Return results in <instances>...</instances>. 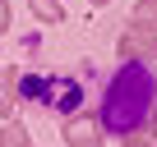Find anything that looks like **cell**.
<instances>
[{
  "mask_svg": "<svg viewBox=\"0 0 157 147\" xmlns=\"http://www.w3.org/2000/svg\"><path fill=\"white\" fill-rule=\"evenodd\" d=\"M5 28H10V5L0 0V32H5Z\"/></svg>",
  "mask_w": 157,
  "mask_h": 147,
  "instance_id": "ba28073f",
  "label": "cell"
},
{
  "mask_svg": "<svg viewBox=\"0 0 157 147\" xmlns=\"http://www.w3.org/2000/svg\"><path fill=\"white\" fill-rule=\"evenodd\" d=\"M120 55L125 60H157V37L148 28H129L120 37Z\"/></svg>",
  "mask_w": 157,
  "mask_h": 147,
  "instance_id": "7a4b0ae2",
  "label": "cell"
},
{
  "mask_svg": "<svg viewBox=\"0 0 157 147\" xmlns=\"http://www.w3.org/2000/svg\"><path fill=\"white\" fill-rule=\"evenodd\" d=\"M93 5H106V0H93Z\"/></svg>",
  "mask_w": 157,
  "mask_h": 147,
  "instance_id": "9c48e42d",
  "label": "cell"
},
{
  "mask_svg": "<svg viewBox=\"0 0 157 147\" xmlns=\"http://www.w3.org/2000/svg\"><path fill=\"white\" fill-rule=\"evenodd\" d=\"M28 147H33V142H28Z\"/></svg>",
  "mask_w": 157,
  "mask_h": 147,
  "instance_id": "8fae6325",
  "label": "cell"
},
{
  "mask_svg": "<svg viewBox=\"0 0 157 147\" xmlns=\"http://www.w3.org/2000/svg\"><path fill=\"white\" fill-rule=\"evenodd\" d=\"M65 142H69V147H102L93 120H69V124H65Z\"/></svg>",
  "mask_w": 157,
  "mask_h": 147,
  "instance_id": "3957f363",
  "label": "cell"
},
{
  "mask_svg": "<svg viewBox=\"0 0 157 147\" xmlns=\"http://www.w3.org/2000/svg\"><path fill=\"white\" fill-rule=\"evenodd\" d=\"M129 147H157V138H152V133H139V129H134V133H129Z\"/></svg>",
  "mask_w": 157,
  "mask_h": 147,
  "instance_id": "52a82bcc",
  "label": "cell"
},
{
  "mask_svg": "<svg viewBox=\"0 0 157 147\" xmlns=\"http://www.w3.org/2000/svg\"><path fill=\"white\" fill-rule=\"evenodd\" d=\"M0 147H28V129L23 124H5L0 129Z\"/></svg>",
  "mask_w": 157,
  "mask_h": 147,
  "instance_id": "8992f818",
  "label": "cell"
},
{
  "mask_svg": "<svg viewBox=\"0 0 157 147\" xmlns=\"http://www.w3.org/2000/svg\"><path fill=\"white\" fill-rule=\"evenodd\" d=\"M28 5H33V14L42 19V23H60L65 14H60V5H56V0H28Z\"/></svg>",
  "mask_w": 157,
  "mask_h": 147,
  "instance_id": "5b68a950",
  "label": "cell"
},
{
  "mask_svg": "<svg viewBox=\"0 0 157 147\" xmlns=\"http://www.w3.org/2000/svg\"><path fill=\"white\" fill-rule=\"evenodd\" d=\"M152 92H157V78L148 74V64L129 60L116 78H111L106 101H102V124H106V133L129 138L134 129H143L148 115H152Z\"/></svg>",
  "mask_w": 157,
  "mask_h": 147,
  "instance_id": "6da1fadb",
  "label": "cell"
},
{
  "mask_svg": "<svg viewBox=\"0 0 157 147\" xmlns=\"http://www.w3.org/2000/svg\"><path fill=\"white\" fill-rule=\"evenodd\" d=\"M152 120H157V106H152Z\"/></svg>",
  "mask_w": 157,
  "mask_h": 147,
  "instance_id": "30bf717a",
  "label": "cell"
},
{
  "mask_svg": "<svg viewBox=\"0 0 157 147\" xmlns=\"http://www.w3.org/2000/svg\"><path fill=\"white\" fill-rule=\"evenodd\" d=\"M134 28L157 32V0H139V5H134Z\"/></svg>",
  "mask_w": 157,
  "mask_h": 147,
  "instance_id": "277c9868",
  "label": "cell"
}]
</instances>
